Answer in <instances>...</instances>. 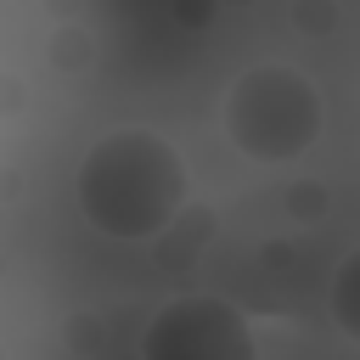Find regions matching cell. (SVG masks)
<instances>
[{"label": "cell", "mask_w": 360, "mask_h": 360, "mask_svg": "<svg viewBox=\"0 0 360 360\" xmlns=\"http://www.w3.org/2000/svg\"><path fill=\"white\" fill-rule=\"evenodd\" d=\"M186 197L191 163L152 124H118L73 163V202L112 242H158L186 214Z\"/></svg>", "instance_id": "6da1fadb"}, {"label": "cell", "mask_w": 360, "mask_h": 360, "mask_svg": "<svg viewBox=\"0 0 360 360\" xmlns=\"http://www.w3.org/2000/svg\"><path fill=\"white\" fill-rule=\"evenodd\" d=\"M219 129L248 163L287 169L321 141L326 96L298 62H253L231 79L219 101Z\"/></svg>", "instance_id": "7a4b0ae2"}, {"label": "cell", "mask_w": 360, "mask_h": 360, "mask_svg": "<svg viewBox=\"0 0 360 360\" xmlns=\"http://www.w3.org/2000/svg\"><path fill=\"white\" fill-rule=\"evenodd\" d=\"M135 349L146 360H253L259 338L248 315L219 292H180L152 309Z\"/></svg>", "instance_id": "3957f363"}, {"label": "cell", "mask_w": 360, "mask_h": 360, "mask_svg": "<svg viewBox=\"0 0 360 360\" xmlns=\"http://www.w3.org/2000/svg\"><path fill=\"white\" fill-rule=\"evenodd\" d=\"M326 315L332 326L360 349V248H349L332 270V287H326Z\"/></svg>", "instance_id": "277c9868"}, {"label": "cell", "mask_w": 360, "mask_h": 360, "mask_svg": "<svg viewBox=\"0 0 360 360\" xmlns=\"http://www.w3.org/2000/svg\"><path fill=\"white\" fill-rule=\"evenodd\" d=\"M292 22H298L304 34H309V28H315V34H332V28H338V0H298V6H292Z\"/></svg>", "instance_id": "5b68a950"}]
</instances>
